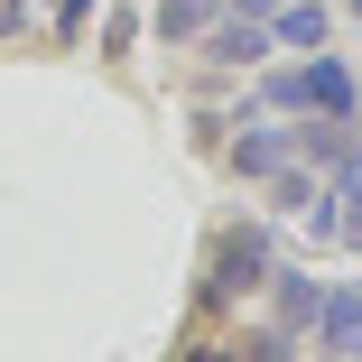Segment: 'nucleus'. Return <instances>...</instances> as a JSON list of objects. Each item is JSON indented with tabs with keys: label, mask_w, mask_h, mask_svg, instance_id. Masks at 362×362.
Masks as SVG:
<instances>
[{
	"label": "nucleus",
	"mask_w": 362,
	"mask_h": 362,
	"mask_svg": "<svg viewBox=\"0 0 362 362\" xmlns=\"http://www.w3.org/2000/svg\"><path fill=\"white\" fill-rule=\"evenodd\" d=\"M84 10H93V0H56V28L75 37V28H84Z\"/></svg>",
	"instance_id": "obj_12"
},
{
	"label": "nucleus",
	"mask_w": 362,
	"mask_h": 362,
	"mask_svg": "<svg viewBox=\"0 0 362 362\" xmlns=\"http://www.w3.org/2000/svg\"><path fill=\"white\" fill-rule=\"evenodd\" d=\"M353 19H362V0H353Z\"/></svg>",
	"instance_id": "obj_15"
},
{
	"label": "nucleus",
	"mask_w": 362,
	"mask_h": 362,
	"mask_svg": "<svg viewBox=\"0 0 362 362\" xmlns=\"http://www.w3.org/2000/svg\"><path fill=\"white\" fill-rule=\"evenodd\" d=\"M177 362H242V353H233V344H186Z\"/></svg>",
	"instance_id": "obj_11"
},
{
	"label": "nucleus",
	"mask_w": 362,
	"mask_h": 362,
	"mask_svg": "<svg viewBox=\"0 0 362 362\" xmlns=\"http://www.w3.org/2000/svg\"><path fill=\"white\" fill-rule=\"evenodd\" d=\"M195 47H204V65H260L269 56V19H214Z\"/></svg>",
	"instance_id": "obj_4"
},
{
	"label": "nucleus",
	"mask_w": 362,
	"mask_h": 362,
	"mask_svg": "<svg viewBox=\"0 0 362 362\" xmlns=\"http://www.w3.org/2000/svg\"><path fill=\"white\" fill-rule=\"evenodd\" d=\"M242 362H298V334H288V325H269V334H260Z\"/></svg>",
	"instance_id": "obj_9"
},
{
	"label": "nucleus",
	"mask_w": 362,
	"mask_h": 362,
	"mask_svg": "<svg viewBox=\"0 0 362 362\" xmlns=\"http://www.w3.org/2000/svg\"><path fill=\"white\" fill-rule=\"evenodd\" d=\"M307 233H316V242H344V195H334V186H316V204H307Z\"/></svg>",
	"instance_id": "obj_8"
},
{
	"label": "nucleus",
	"mask_w": 362,
	"mask_h": 362,
	"mask_svg": "<svg viewBox=\"0 0 362 362\" xmlns=\"http://www.w3.org/2000/svg\"><path fill=\"white\" fill-rule=\"evenodd\" d=\"M19 19H28V0H0V37H19Z\"/></svg>",
	"instance_id": "obj_14"
},
{
	"label": "nucleus",
	"mask_w": 362,
	"mask_h": 362,
	"mask_svg": "<svg viewBox=\"0 0 362 362\" xmlns=\"http://www.w3.org/2000/svg\"><path fill=\"white\" fill-rule=\"evenodd\" d=\"M334 195H344V242H362V168L334 177Z\"/></svg>",
	"instance_id": "obj_10"
},
{
	"label": "nucleus",
	"mask_w": 362,
	"mask_h": 362,
	"mask_svg": "<svg viewBox=\"0 0 362 362\" xmlns=\"http://www.w3.org/2000/svg\"><path fill=\"white\" fill-rule=\"evenodd\" d=\"M307 334H316V362H362V288H325Z\"/></svg>",
	"instance_id": "obj_2"
},
{
	"label": "nucleus",
	"mask_w": 362,
	"mask_h": 362,
	"mask_svg": "<svg viewBox=\"0 0 362 362\" xmlns=\"http://www.w3.org/2000/svg\"><path fill=\"white\" fill-rule=\"evenodd\" d=\"M288 0H233V19H279Z\"/></svg>",
	"instance_id": "obj_13"
},
{
	"label": "nucleus",
	"mask_w": 362,
	"mask_h": 362,
	"mask_svg": "<svg viewBox=\"0 0 362 362\" xmlns=\"http://www.w3.org/2000/svg\"><path fill=\"white\" fill-rule=\"evenodd\" d=\"M325 28H334L325 0H288V10L269 19V47H325Z\"/></svg>",
	"instance_id": "obj_7"
},
{
	"label": "nucleus",
	"mask_w": 362,
	"mask_h": 362,
	"mask_svg": "<svg viewBox=\"0 0 362 362\" xmlns=\"http://www.w3.org/2000/svg\"><path fill=\"white\" fill-rule=\"evenodd\" d=\"M316 307H325V279H307V269H269V316H279L288 334H307Z\"/></svg>",
	"instance_id": "obj_5"
},
{
	"label": "nucleus",
	"mask_w": 362,
	"mask_h": 362,
	"mask_svg": "<svg viewBox=\"0 0 362 362\" xmlns=\"http://www.w3.org/2000/svg\"><path fill=\"white\" fill-rule=\"evenodd\" d=\"M223 158H233V177H251V186H269V177H279L288 158H298V130H269V121H251V130L233 139Z\"/></svg>",
	"instance_id": "obj_3"
},
{
	"label": "nucleus",
	"mask_w": 362,
	"mask_h": 362,
	"mask_svg": "<svg viewBox=\"0 0 362 362\" xmlns=\"http://www.w3.org/2000/svg\"><path fill=\"white\" fill-rule=\"evenodd\" d=\"M149 19H158V37H168V47H195L214 19H223V0H158Z\"/></svg>",
	"instance_id": "obj_6"
},
{
	"label": "nucleus",
	"mask_w": 362,
	"mask_h": 362,
	"mask_svg": "<svg viewBox=\"0 0 362 362\" xmlns=\"http://www.w3.org/2000/svg\"><path fill=\"white\" fill-rule=\"evenodd\" d=\"M269 233L260 223H223L214 233V251H204V279H195V307L204 316H223V307H242V298H260L269 288Z\"/></svg>",
	"instance_id": "obj_1"
}]
</instances>
